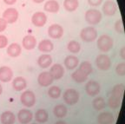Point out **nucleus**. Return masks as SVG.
Wrapping results in <instances>:
<instances>
[{
	"mask_svg": "<svg viewBox=\"0 0 125 124\" xmlns=\"http://www.w3.org/2000/svg\"><path fill=\"white\" fill-rule=\"evenodd\" d=\"M71 78L77 83H83L88 79V76L84 72H83L81 70H76L71 74Z\"/></svg>",
	"mask_w": 125,
	"mask_h": 124,
	"instance_id": "nucleus-25",
	"label": "nucleus"
},
{
	"mask_svg": "<svg viewBox=\"0 0 125 124\" xmlns=\"http://www.w3.org/2000/svg\"><path fill=\"white\" fill-rule=\"evenodd\" d=\"M55 124H67V123L64 122V121H57Z\"/></svg>",
	"mask_w": 125,
	"mask_h": 124,
	"instance_id": "nucleus-43",
	"label": "nucleus"
},
{
	"mask_svg": "<svg viewBox=\"0 0 125 124\" xmlns=\"http://www.w3.org/2000/svg\"><path fill=\"white\" fill-rule=\"evenodd\" d=\"M92 106H93L94 109L97 111L103 110L106 107L105 100L104 99V97H102V96L96 97V98L93 100V102H92Z\"/></svg>",
	"mask_w": 125,
	"mask_h": 124,
	"instance_id": "nucleus-29",
	"label": "nucleus"
},
{
	"mask_svg": "<svg viewBox=\"0 0 125 124\" xmlns=\"http://www.w3.org/2000/svg\"><path fill=\"white\" fill-rule=\"evenodd\" d=\"M78 6H79L78 0H64L63 1V7L67 11H75L76 10H77Z\"/></svg>",
	"mask_w": 125,
	"mask_h": 124,
	"instance_id": "nucleus-28",
	"label": "nucleus"
},
{
	"mask_svg": "<svg viewBox=\"0 0 125 124\" xmlns=\"http://www.w3.org/2000/svg\"><path fill=\"white\" fill-rule=\"evenodd\" d=\"M8 23L3 18H0V32H3L6 30Z\"/></svg>",
	"mask_w": 125,
	"mask_h": 124,
	"instance_id": "nucleus-39",
	"label": "nucleus"
},
{
	"mask_svg": "<svg viewBox=\"0 0 125 124\" xmlns=\"http://www.w3.org/2000/svg\"><path fill=\"white\" fill-rule=\"evenodd\" d=\"M104 0H88V3L91 7H98L101 5Z\"/></svg>",
	"mask_w": 125,
	"mask_h": 124,
	"instance_id": "nucleus-38",
	"label": "nucleus"
},
{
	"mask_svg": "<svg viewBox=\"0 0 125 124\" xmlns=\"http://www.w3.org/2000/svg\"><path fill=\"white\" fill-rule=\"evenodd\" d=\"M31 124H37V123H31Z\"/></svg>",
	"mask_w": 125,
	"mask_h": 124,
	"instance_id": "nucleus-45",
	"label": "nucleus"
},
{
	"mask_svg": "<svg viewBox=\"0 0 125 124\" xmlns=\"http://www.w3.org/2000/svg\"><path fill=\"white\" fill-rule=\"evenodd\" d=\"M50 72H51V74L52 75L54 80H59L63 76V75H64V69H63L62 64L55 63L51 66Z\"/></svg>",
	"mask_w": 125,
	"mask_h": 124,
	"instance_id": "nucleus-17",
	"label": "nucleus"
},
{
	"mask_svg": "<svg viewBox=\"0 0 125 124\" xmlns=\"http://www.w3.org/2000/svg\"><path fill=\"white\" fill-rule=\"evenodd\" d=\"M79 70L84 72L87 76L90 75L93 72V68H92L91 63L90 62H88V61H83V62H81L80 66H79Z\"/></svg>",
	"mask_w": 125,
	"mask_h": 124,
	"instance_id": "nucleus-32",
	"label": "nucleus"
},
{
	"mask_svg": "<svg viewBox=\"0 0 125 124\" xmlns=\"http://www.w3.org/2000/svg\"><path fill=\"white\" fill-rule=\"evenodd\" d=\"M27 86V82L22 76H17L12 81V88L16 91H22Z\"/></svg>",
	"mask_w": 125,
	"mask_h": 124,
	"instance_id": "nucleus-20",
	"label": "nucleus"
},
{
	"mask_svg": "<svg viewBox=\"0 0 125 124\" xmlns=\"http://www.w3.org/2000/svg\"><path fill=\"white\" fill-rule=\"evenodd\" d=\"M67 49L70 53L73 54H76L81 51V45L80 43L76 42L75 40H71L69 42L68 45H67Z\"/></svg>",
	"mask_w": 125,
	"mask_h": 124,
	"instance_id": "nucleus-31",
	"label": "nucleus"
},
{
	"mask_svg": "<svg viewBox=\"0 0 125 124\" xmlns=\"http://www.w3.org/2000/svg\"><path fill=\"white\" fill-rule=\"evenodd\" d=\"M33 119V114L31 110L22 109L18 113V120L21 124H28Z\"/></svg>",
	"mask_w": 125,
	"mask_h": 124,
	"instance_id": "nucleus-13",
	"label": "nucleus"
},
{
	"mask_svg": "<svg viewBox=\"0 0 125 124\" xmlns=\"http://www.w3.org/2000/svg\"><path fill=\"white\" fill-rule=\"evenodd\" d=\"M67 108L63 104H57L53 109V114L57 118H63L67 114Z\"/></svg>",
	"mask_w": 125,
	"mask_h": 124,
	"instance_id": "nucleus-27",
	"label": "nucleus"
},
{
	"mask_svg": "<svg viewBox=\"0 0 125 124\" xmlns=\"http://www.w3.org/2000/svg\"><path fill=\"white\" fill-rule=\"evenodd\" d=\"M48 35L53 39H59L63 35V28L58 23H53L48 28Z\"/></svg>",
	"mask_w": 125,
	"mask_h": 124,
	"instance_id": "nucleus-10",
	"label": "nucleus"
},
{
	"mask_svg": "<svg viewBox=\"0 0 125 124\" xmlns=\"http://www.w3.org/2000/svg\"><path fill=\"white\" fill-rule=\"evenodd\" d=\"M20 102L23 106L31 108L36 103V95L32 90H24L20 95Z\"/></svg>",
	"mask_w": 125,
	"mask_h": 124,
	"instance_id": "nucleus-5",
	"label": "nucleus"
},
{
	"mask_svg": "<svg viewBox=\"0 0 125 124\" xmlns=\"http://www.w3.org/2000/svg\"><path fill=\"white\" fill-rule=\"evenodd\" d=\"M49 119V114L45 109H40L36 111L35 113V120L39 123H45Z\"/></svg>",
	"mask_w": 125,
	"mask_h": 124,
	"instance_id": "nucleus-26",
	"label": "nucleus"
},
{
	"mask_svg": "<svg viewBox=\"0 0 125 124\" xmlns=\"http://www.w3.org/2000/svg\"><path fill=\"white\" fill-rule=\"evenodd\" d=\"M100 84L98 82L94 81V80H90L85 85V90L86 93L88 94L90 96H95L97 95L100 93Z\"/></svg>",
	"mask_w": 125,
	"mask_h": 124,
	"instance_id": "nucleus-11",
	"label": "nucleus"
},
{
	"mask_svg": "<svg viewBox=\"0 0 125 124\" xmlns=\"http://www.w3.org/2000/svg\"><path fill=\"white\" fill-rule=\"evenodd\" d=\"M8 38L6 36L0 35V49H4L8 45Z\"/></svg>",
	"mask_w": 125,
	"mask_h": 124,
	"instance_id": "nucleus-37",
	"label": "nucleus"
},
{
	"mask_svg": "<svg viewBox=\"0 0 125 124\" xmlns=\"http://www.w3.org/2000/svg\"><path fill=\"white\" fill-rule=\"evenodd\" d=\"M37 45V38L33 35H26L22 40V46L27 51H31L35 49Z\"/></svg>",
	"mask_w": 125,
	"mask_h": 124,
	"instance_id": "nucleus-14",
	"label": "nucleus"
},
{
	"mask_svg": "<svg viewBox=\"0 0 125 124\" xmlns=\"http://www.w3.org/2000/svg\"><path fill=\"white\" fill-rule=\"evenodd\" d=\"M48 95L52 99H57L61 95V89L57 86H51L48 89Z\"/></svg>",
	"mask_w": 125,
	"mask_h": 124,
	"instance_id": "nucleus-33",
	"label": "nucleus"
},
{
	"mask_svg": "<svg viewBox=\"0 0 125 124\" xmlns=\"http://www.w3.org/2000/svg\"><path fill=\"white\" fill-rule=\"evenodd\" d=\"M62 99L66 104L73 106V105L76 104L79 101V93L77 90L74 89H68L63 93Z\"/></svg>",
	"mask_w": 125,
	"mask_h": 124,
	"instance_id": "nucleus-4",
	"label": "nucleus"
},
{
	"mask_svg": "<svg viewBox=\"0 0 125 124\" xmlns=\"http://www.w3.org/2000/svg\"><path fill=\"white\" fill-rule=\"evenodd\" d=\"M64 66L66 69L70 70H72L76 69L79 64V59L76 56H67L63 61Z\"/></svg>",
	"mask_w": 125,
	"mask_h": 124,
	"instance_id": "nucleus-22",
	"label": "nucleus"
},
{
	"mask_svg": "<svg viewBox=\"0 0 125 124\" xmlns=\"http://www.w3.org/2000/svg\"><path fill=\"white\" fill-rule=\"evenodd\" d=\"M54 78L50 71H43L37 76V83L42 87H48L53 83Z\"/></svg>",
	"mask_w": 125,
	"mask_h": 124,
	"instance_id": "nucleus-8",
	"label": "nucleus"
},
{
	"mask_svg": "<svg viewBox=\"0 0 125 124\" xmlns=\"http://www.w3.org/2000/svg\"><path fill=\"white\" fill-rule=\"evenodd\" d=\"M18 16L19 14L17 9L13 7H9L4 11L2 18L5 20L7 23H14L18 21Z\"/></svg>",
	"mask_w": 125,
	"mask_h": 124,
	"instance_id": "nucleus-7",
	"label": "nucleus"
},
{
	"mask_svg": "<svg viewBox=\"0 0 125 124\" xmlns=\"http://www.w3.org/2000/svg\"><path fill=\"white\" fill-rule=\"evenodd\" d=\"M80 37L85 43H92L97 37V31L92 26L85 27L81 31Z\"/></svg>",
	"mask_w": 125,
	"mask_h": 124,
	"instance_id": "nucleus-3",
	"label": "nucleus"
},
{
	"mask_svg": "<svg viewBox=\"0 0 125 124\" xmlns=\"http://www.w3.org/2000/svg\"><path fill=\"white\" fill-rule=\"evenodd\" d=\"M2 93H3V87H2V85L0 84V95H2Z\"/></svg>",
	"mask_w": 125,
	"mask_h": 124,
	"instance_id": "nucleus-44",
	"label": "nucleus"
},
{
	"mask_svg": "<svg viewBox=\"0 0 125 124\" xmlns=\"http://www.w3.org/2000/svg\"><path fill=\"white\" fill-rule=\"evenodd\" d=\"M0 121L2 124H14L16 122V115L10 110L4 111L1 114Z\"/></svg>",
	"mask_w": 125,
	"mask_h": 124,
	"instance_id": "nucleus-19",
	"label": "nucleus"
},
{
	"mask_svg": "<svg viewBox=\"0 0 125 124\" xmlns=\"http://www.w3.org/2000/svg\"><path fill=\"white\" fill-rule=\"evenodd\" d=\"M31 22L36 27H43L47 23V16L43 11H37L31 17Z\"/></svg>",
	"mask_w": 125,
	"mask_h": 124,
	"instance_id": "nucleus-9",
	"label": "nucleus"
},
{
	"mask_svg": "<svg viewBox=\"0 0 125 124\" xmlns=\"http://www.w3.org/2000/svg\"><path fill=\"white\" fill-rule=\"evenodd\" d=\"M13 77V71L8 66L0 67V81L2 83H8Z\"/></svg>",
	"mask_w": 125,
	"mask_h": 124,
	"instance_id": "nucleus-15",
	"label": "nucleus"
},
{
	"mask_svg": "<svg viewBox=\"0 0 125 124\" xmlns=\"http://www.w3.org/2000/svg\"><path fill=\"white\" fill-rule=\"evenodd\" d=\"M43 9L45 11L50 13H57L60 9V6L57 0H48L43 5Z\"/></svg>",
	"mask_w": 125,
	"mask_h": 124,
	"instance_id": "nucleus-23",
	"label": "nucleus"
},
{
	"mask_svg": "<svg viewBox=\"0 0 125 124\" xmlns=\"http://www.w3.org/2000/svg\"><path fill=\"white\" fill-rule=\"evenodd\" d=\"M3 1L8 5H13L17 3V0H3Z\"/></svg>",
	"mask_w": 125,
	"mask_h": 124,
	"instance_id": "nucleus-41",
	"label": "nucleus"
},
{
	"mask_svg": "<svg viewBox=\"0 0 125 124\" xmlns=\"http://www.w3.org/2000/svg\"><path fill=\"white\" fill-rule=\"evenodd\" d=\"M124 51H125L124 46H123V47L121 48V50H120V52H119L120 57H121L122 59H123V60H124V58H125V53H124Z\"/></svg>",
	"mask_w": 125,
	"mask_h": 124,
	"instance_id": "nucleus-40",
	"label": "nucleus"
},
{
	"mask_svg": "<svg viewBox=\"0 0 125 124\" xmlns=\"http://www.w3.org/2000/svg\"><path fill=\"white\" fill-rule=\"evenodd\" d=\"M115 30L118 34L123 35L124 33V28H123V23L122 19H118L115 23Z\"/></svg>",
	"mask_w": 125,
	"mask_h": 124,
	"instance_id": "nucleus-36",
	"label": "nucleus"
},
{
	"mask_svg": "<svg viewBox=\"0 0 125 124\" xmlns=\"http://www.w3.org/2000/svg\"><path fill=\"white\" fill-rule=\"evenodd\" d=\"M96 46H97L98 50L102 52H108L113 48L114 40L108 34H103L98 37Z\"/></svg>",
	"mask_w": 125,
	"mask_h": 124,
	"instance_id": "nucleus-1",
	"label": "nucleus"
},
{
	"mask_svg": "<svg viewBox=\"0 0 125 124\" xmlns=\"http://www.w3.org/2000/svg\"><path fill=\"white\" fill-rule=\"evenodd\" d=\"M96 64L98 70L106 71L109 70L110 66H111V60L109 56L105 54L98 55L97 57L96 58Z\"/></svg>",
	"mask_w": 125,
	"mask_h": 124,
	"instance_id": "nucleus-6",
	"label": "nucleus"
},
{
	"mask_svg": "<svg viewBox=\"0 0 125 124\" xmlns=\"http://www.w3.org/2000/svg\"><path fill=\"white\" fill-rule=\"evenodd\" d=\"M37 64L42 69L49 68L52 64V58L49 54H43L37 59Z\"/></svg>",
	"mask_w": 125,
	"mask_h": 124,
	"instance_id": "nucleus-21",
	"label": "nucleus"
},
{
	"mask_svg": "<svg viewBox=\"0 0 125 124\" xmlns=\"http://www.w3.org/2000/svg\"><path fill=\"white\" fill-rule=\"evenodd\" d=\"M84 18H85V21L89 24H90V25H96V24H98L102 21L103 15H102L101 11L99 10L95 9V8H91V9H89L85 12Z\"/></svg>",
	"mask_w": 125,
	"mask_h": 124,
	"instance_id": "nucleus-2",
	"label": "nucleus"
},
{
	"mask_svg": "<svg viewBox=\"0 0 125 124\" xmlns=\"http://www.w3.org/2000/svg\"><path fill=\"white\" fill-rule=\"evenodd\" d=\"M38 51L44 53H49L53 51L54 49V44L49 39H43L40 43H38Z\"/></svg>",
	"mask_w": 125,
	"mask_h": 124,
	"instance_id": "nucleus-24",
	"label": "nucleus"
},
{
	"mask_svg": "<svg viewBox=\"0 0 125 124\" xmlns=\"http://www.w3.org/2000/svg\"><path fill=\"white\" fill-rule=\"evenodd\" d=\"M98 124H114L115 117L110 112H102L97 115Z\"/></svg>",
	"mask_w": 125,
	"mask_h": 124,
	"instance_id": "nucleus-16",
	"label": "nucleus"
},
{
	"mask_svg": "<svg viewBox=\"0 0 125 124\" xmlns=\"http://www.w3.org/2000/svg\"><path fill=\"white\" fill-rule=\"evenodd\" d=\"M34 3H36V4H41V3H43L44 0H32Z\"/></svg>",
	"mask_w": 125,
	"mask_h": 124,
	"instance_id": "nucleus-42",
	"label": "nucleus"
},
{
	"mask_svg": "<svg viewBox=\"0 0 125 124\" xmlns=\"http://www.w3.org/2000/svg\"><path fill=\"white\" fill-rule=\"evenodd\" d=\"M6 53L8 56L10 57H18L21 55L22 53V47L19 43H12L7 47Z\"/></svg>",
	"mask_w": 125,
	"mask_h": 124,
	"instance_id": "nucleus-18",
	"label": "nucleus"
},
{
	"mask_svg": "<svg viewBox=\"0 0 125 124\" xmlns=\"http://www.w3.org/2000/svg\"><path fill=\"white\" fill-rule=\"evenodd\" d=\"M103 12L105 16L111 17L115 14L117 10L116 4L114 0H106L104 4H103Z\"/></svg>",
	"mask_w": 125,
	"mask_h": 124,
	"instance_id": "nucleus-12",
	"label": "nucleus"
},
{
	"mask_svg": "<svg viewBox=\"0 0 125 124\" xmlns=\"http://www.w3.org/2000/svg\"><path fill=\"white\" fill-rule=\"evenodd\" d=\"M115 72H116L117 76H124V75H125V63H124V62H119V63L117 64L116 68H115Z\"/></svg>",
	"mask_w": 125,
	"mask_h": 124,
	"instance_id": "nucleus-35",
	"label": "nucleus"
},
{
	"mask_svg": "<svg viewBox=\"0 0 125 124\" xmlns=\"http://www.w3.org/2000/svg\"><path fill=\"white\" fill-rule=\"evenodd\" d=\"M124 93V84L123 83H118L113 87L111 90V95L118 97L122 100Z\"/></svg>",
	"mask_w": 125,
	"mask_h": 124,
	"instance_id": "nucleus-30",
	"label": "nucleus"
},
{
	"mask_svg": "<svg viewBox=\"0 0 125 124\" xmlns=\"http://www.w3.org/2000/svg\"><path fill=\"white\" fill-rule=\"evenodd\" d=\"M121 102H122V100L120 98H118V97L115 96V95L110 94V95H109V106L110 107L111 109H117V108L121 105Z\"/></svg>",
	"mask_w": 125,
	"mask_h": 124,
	"instance_id": "nucleus-34",
	"label": "nucleus"
}]
</instances>
